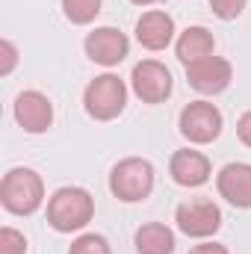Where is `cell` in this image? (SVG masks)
<instances>
[{
    "label": "cell",
    "mask_w": 251,
    "mask_h": 254,
    "mask_svg": "<svg viewBox=\"0 0 251 254\" xmlns=\"http://www.w3.org/2000/svg\"><path fill=\"white\" fill-rule=\"evenodd\" d=\"M95 216V198L80 187H63L48 201V225L57 234L83 231Z\"/></svg>",
    "instance_id": "1"
},
{
    "label": "cell",
    "mask_w": 251,
    "mask_h": 254,
    "mask_svg": "<svg viewBox=\"0 0 251 254\" xmlns=\"http://www.w3.org/2000/svg\"><path fill=\"white\" fill-rule=\"evenodd\" d=\"M0 204L15 216H33L45 204V184L33 169H9L0 184Z\"/></svg>",
    "instance_id": "2"
},
{
    "label": "cell",
    "mask_w": 251,
    "mask_h": 254,
    "mask_svg": "<svg viewBox=\"0 0 251 254\" xmlns=\"http://www.w3.org/2000/svg\"><path fill=\"white\" fill-rule=\"evenodd\" d=\"M154 190V166L142 157H127L122 163L113 166L110 172V192L125 201V204H136L145 201Z\"/></svg>",
    "instance_id": "3"
},
{
    "label": "cell",
    "mask_w": 251,
    "mask_h": 254,
    "mask_svg": "<svg viewBox=\"0 0 251 254\" xmlns=\"http://www.w3.org/2000/svg\"><path fill=\"white\" fill-rule=\"evenodd\" d=\"M127 104V86L116 74H101L95 77L86 92H83V107L95 122H113L125 113Z\"/></svg>",
    "instance_id": "4"
},
{
    "label": "cell",
    "mask_w": 251,
    "mask_h": 254,
    "mask_svg": "<svg viewBox=\"0 0 251 254\" xmlns=\"http://www.w3.org/2000/svg\"><path fill=\"white\" fill-rule=\"evenodd\" d=\"M181 133L184 139H189L192 145H207L213 139H219L222 127H225V119L219 113L216 104L210 101H192L181 110Z\"/></svg>",
    "instance_id": "5"
},
{
    "label": "cell",
    "mask_w": 251,
    "mask_h": 254,
    "mask_svg": "<svg viewBox=\"0 0 251 254\" xmlns=\"http://www.w3.org/2000/svg\"><path fill=\"white\" fill-rule=\"evenodd\" d=\"M175 222L187 237L207 240L222 228V210L210 198H189L175 210Z\"/></svg>",
    "instance_id": "6"
},
{
    "label": "cell",
    "mask_w": 251,
    "mask_h": 254,
    "mask_svg": "<svg viewBox=\"0 0 251 254\" xmlns=\"http://www.w3.org/2000/svg\"><path fill=\"white\" fill-rule=\"evenodd\" d=\"M130 86L142 104H163L172 98V89H175L172 71L157 60H142V63L133 65Z\"/></svg>",
    "instance_id": "7"
},
{
    "label": "cell",
    "mask_w": 251,
    "mask_h": 254,
    "mask_svg": "<svg viewBox=\"0 0 251 254\" xmlns=\"http://www.w3.org/2000/svg\"><path fill=\"white\" fill-rule=\"evenodd\" d=\"M231 80H234L231 63L216 57V54L207 57V60H198V63L187 65V83L201 95H219V92H225L231 86Z\"/></svg>",
    "instance_id": "8"
},
{
    "label": "cell",
    "mask_w": 251,
    "mask_h": 254,
    "mask_svg": "<svg viewBox=\"0 0 251 254\" xmlns=\"http://www.w3.org/2000/svg\"><path fill=\"white\" fill-rule=\"evenodd\" d=\"M130 54V39L116 27H95L86 36V57L98 65H119Z\"/></svg>",
    "instance_id": "9"
},
{
    "label": "cell",
    "mask_w": 251,
    "mask_h": 254,
    "mask_svg": "<svg viewBox=\"0 0 251 254\" xmlns=\"http://www.w3.org/2000/svg\"><path fill=\"white\" fill-rule=\"evenodd\" d=\"M12 113H15V122L24 127L27 133H45L48 127L54 125V104H51L48 95H42L36 89L21 92L15 98Z\"/></svg>",
    "instance_id": "10"
},
{
    "label": "cell",
    "mask_w": 251,
    "mask_h": 254,
    "mask_svg": "<svg viewBox=\"0 0 251 254\" xmlns=\"http://www.w3.org/2000/svg\"><path fill=\"white\" fill-rule=\"evenodd\" d=\"M169 175L178 187H187V190H195V187H204L213 175V166L210 160L201 154V151H192V148H181L172 154V163H169Z\"/></svg>",
    "instance_id": "11"
},
{
    "label": "cell",
    "mask_w": 251,
    "mask_h": 254,
    "mask_svg": "<svg viewBox=\"0 0 251 254\" xmlns=\"http://www.w3.org/2000/svg\"><path fill=\"white\" fill-rule=\"evenodd\" d=\"M216 187L219 195L240 207V210H249L251 207V163H228L219 175H216Z\"/></svg>",
    "instance_id": "12"
},
{
    "label": "cell",
    "mask_w": 251,
    "mask_h": 254,
    "mask_svg": "<svg viewBox=\"0 0 251 254\" xmlns=\"http://www.w3.org/2000/svg\"><path fill=\"white\" fill-rule=\"evenodd\" d=\"M175 39V21L169 12L151 9L136 21V42L148 51H166Z\"/></svg>",
    "instance_id": "13"
},
{
    "label": "cell",
    "mask_w": 251,
    "mask_h": 254,
    "mask_svg": "<svg viewBox=\"0 0 251 254\" xmlns=\"http://www.w3.org/2000/svg\"><path fill=\"white\" fill-rule=\"evenodd\" d=\"M175 51H178V60H181L184 65H192V63H198V60L213 57L216 39H213V33L204 30V27H187V30L181 33Z\"/></svg>",
    "instance_id": "14"
},
{
    "label": "cell",
    "mask_w": 251,
    "mask_h": 254,
    "mask_svg": "<svg viewBox=\"0 0 251 254\" xmlns=\"http://www.w3.org/2000/svg\"><path fill=\"white\" fill-rule=\"evenodd\" d=\"M139 254H175V231L163 222H148L133 237Z\"/></svg>",
    "instance_id": "15"
},
{
    "label": "cell",
    "mask_w": 251,
    "mask_h": 254,
    "mask_svg": "<svg viewBox=\"0 0 251 254\" xmlns=\"http://www.w3.org/2000/svg\"><path fill=\"white\" fill-rule=\"evenodd\" d=\"M101 3L104 0H63V12L71 24H80L83 27V24H92L98 18Z\"/></svg>",
    "instance_id": "16"
},
{
    "label": "cell",
    "mask_w": 251,
    "mask_h": 254,
    "mask_svg": "<svg viewBox=\"0 0 251 254\" xmlns=\"http://www.w3.org/2000/svg\"><path fill=\"white\" fill-rule=\"evenodd\" d=\"M68 254H113V249H110V243L101 234H80L71 243Z\"/></svg>",
    "instance_id": "17"
},
{
    "label": "cell",
    "mask_w": 251,
    "mask_h": 254,
    "mask_svg": "<svg viewBox=\"0 0 251 254\" xmlns=\"http://www.w3.org/2000/svg\"><path fill=\"white\" fill-rule=\"evenodd\" d=\"M0 254H27V237L15 228L0 231Z\"/></svg>",
    "instance_id": "18"
},
{
    "label": "cell",
    "mask_w": 251,
    "mask_h": 254,
    "mask_svg": "<svg viewBox=\"0 0 251 254\" xmlns=\"http://www.w3.org/2000/svg\"><path fill=\"white\" fill-rule=\"evenodd\" d=\"M246 3H249V0H210V9H213L216 18H222V21H234V18L243 15Z\"/></svg>",
    "instance_id": "19"
},
{
    "label": "cell",
    "mask_w": 251,
    "mask_h": 254,
    "mask_svg": "<svg viewBox=\"0 0 251 254\" xmlns=\"http://www.w3.org/2000/svg\"><path fill=\"white\" fill-rule=\"evenodd\" d=\"M0 54H3V65H0V74L6 77V74H12V68L18 65V48L9 42V39H3L0 42Z\"/></svg>",
    "instance_id": "20"
},
{
    "label": "cell",
    "mask_w": 251,
    "mask_h": 254,
    "mask_svg": "<svg viewBox=\"0 0 251 254\" xmlns=\"http://www.w3.org/2000/svg\"><path fill=\"white\" fill-rule=\"evenodd\" d=\"M237 136H240L243 145H249L251 148V110L240 116V122H237Z\"/></svg>",
    "instance_id": "21"
},
{
    "label": "cell",
    "mask_w": 251,
    "mask_h": 254,
    "mask_svg": "<svg viewBox=\"0 0 251 254\" xmlns=\"http://www.w3.org/2000/svg\"><path fill=\"white\" fill-rule=\"evenodd\" d=\"M189 254H231L225 246H219V243H201V246H192Z\"/></svg>",
    "instance_id": "22"
},
{
    "label": "cell",
    "mask_w": 251,
    "mask_h": 254,
    "mask_svg": "<svg viewBox=\"0 0 251 254\" xmlns=\"http://www.w3.org/2000/svg\"><path fill=\"white\" fill-rule=\"evenodd\" d=\"M130 3H136V6H151V3H157V0H130Z\"/></svg>",
    "instance_id": "23"
}]
</instances>
